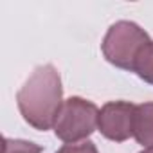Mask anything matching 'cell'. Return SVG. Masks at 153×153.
<instances>
[{
	"label": "cell",
	"mask_w": 153,
	"mask_h": 153,
	"mask_svg": "<svg viewBox=\"0 0 153 153\" xmlns=\"http://www.w3.org/2000/svg\"><path fill=\"white\" fill-rule=\"evenodd\" d=\"M16 105L24 121L34 130L47 131L54 126L63 105V87L54 65H40L16 94Z\"/></svg>",
	"instance_id": "obj_1"
},
{
	"label": "cell",
	"mask_w": 153,
	"mask_h": 153,
	"mask_svg": "<svg viewBox=\"0 0 153 153\" xmlns=\"http://www.w3.org/2000/svg\"><path fill=\"white\" fill-rule=\"evenodd\" d=\"M149 42L148 33L140 25L130 20H119L106 31L101 51L108 63L123 70H133L137 54Z\"/></svg>",
	"instance_id": "obj_2"
},
{
	"label": "cell",
	"mask_w": 153,
	"mask_h": 153,
	"mask_svg": "<svg viewBox=\"0 0 153 153\" xmlns=\"http://www.w3.org/2000/svg\"><path fill=\"white\" fill-rule=\"evenodd\" d=\"M99 108L83 97L72 96L63 101L56 123L54 133L67 144H76L87 137H90L97 128Z\"/></svg>",
	"instance_id": "obj_3"
},
{
	"label": "cell",
	"mask_w": 153,
	"mask_h": 153,
	"mask_svg": "<svg viewBox=\"0 0 153 153\" xmlns=\"http://www.w3.org/2000/svg\"><path fill=\"white\" fill-rule=\"evenodd\" d=\"M135 105L128 101H110L99 110L97 130L114 142H124L133 135Z\"/></svg>",
	"instance_id": "obj_4"
},
{
	"label": "cell",
	"mask_w": 153,
	"mask_h": 153,
	"mask_svg": "<svg viewBox=\"0 0 153 153\" xmlns=\"http://www.w3.org/2000/svg\"><path fill=\"white\" fill-rule=\"evenodd\" d=\"M133 137L140 146H153V103H142L135 106Z\"/></svg>",
	"instance_id": "obj_5"
},
{
	"label": "cell",
	"mask_w": 153,
	"mask_h": 153,
	"mask_svg": "<svg viewBox=\"0 0 153 153\" xmlns=\"http://www.w3.org/2000/svg\"><path fill=\"white\" fill-rule=\"evenodd\" d=\"M131 72H135L142 81L153 85V42L146 43L142 51L137 54Z\"/></svg>",
	"instance_id": "obj_6"
},
{
	"label": "cell",
	"mask_w": 153,
	"mask_h": 153,
	"mask_svg": "<svg viewBox=\"0 0 153 153\" xmlns=\"http://www.w3.org/2000/svg\"><path fill=\"white\" fill-rule=\"evenodd\" d=\"M42 146L24 139H2V153H42Z\"/></svg>",
	"instance_id": "obj_7"
},
{
	"label": "cell",
	"mask_w": 153,
	"mask_h": 153,
	"mask_svg": "<svg viewBox=\"0 0 153 153\" xmlns=\"http://www.w3.org/2000/svg\"><path fill=\"white\" fill-rule=\"evenodd\" d=\"M56 153H99L97 146L92 140H85V142H76V144H65L61 146Z\"/></svg>",
	"instance_id": "obj_8"
},
{
	"label": "cell",
	"mask_w": 153,
	"mask_h": 153,
	"mask_svg": "<svg viewBox=\"0 0 153 153\" xmlns=\"http://www.w3.org/2000/svg\"><path fill=\"white\" fill-rule=\"evenodd\" d=\"M140 153H153V146H149V148H144Z\"/></svg>",
	"instance_id": "obj_9"
}]
</instances>
